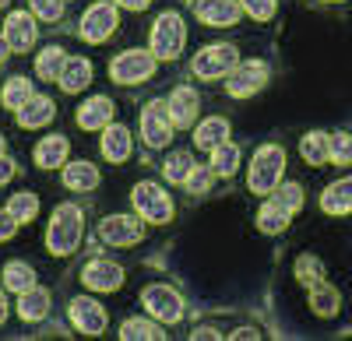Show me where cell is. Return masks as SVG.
<instances>
[{
  "instance_id": "obj_12",
  "label": "cell",
  "mask_w": 352,
  "mask_h": 341,
  "mask_svg": "<svg viewBox=\"0 0 352 341\" xmlns=\"http://www.w3.org/2000/svg\"><path fill=\"white\" fill-rule=\"evenodd\" d=\"M4 39L14 53H28L36 46L39 32H36V18L28 11H11L8 14V25H4Z\"/></svg>"
},
{
  "instance_id": "obj_5",
  "label": "cell",
  "mask_w": 352,
  "mask_h": 341,
  "mask_svg": "<svg viewBox=\"0 0 352 341\" xmlns=\"http://www.w3.org/2000/svg\"><path fill=\"white\" fill-rule=\"evenodd\" d=\"M240 64V56H236V46H226V43H215V46H208V49H201L197 56H194V64H190V71L197 74V78H204V81H219V78H226L232 67Z\"/></svg>"
},
{
  "instance_id": "obj_40",
  "label": "cell",
  "mask_w": 352,
  "mask_h": 341,
  "mask_svg": "<svg viewBox=\"0 0 352 341\" xmlns=\"http://www.w3.org/2000/svg\"><path fill=\"white\" fill-rule=\"evenodd\" d=\"M240 8H243L250 18H257V21H268V18L275 14V0H240Z\"/></svg>"
},
{
  "instance_id": "obj_21",
  "label": "cell",
  "mask_w": 352,
  "mask_h": 341,
  "mask_svg": "<svg viewBox=\"0 0 352 341\" xmlns=\"http://www.w3.org/2000/svg\"><path fill=\"white\" fill-rule=\"evenodd\" d=\"M320 208L328 215H349L352 211V176L331 183L324 193H320Z\"/></svg>"
},
{
  "instance_id": "obj_38",
  "label": "cell",
  "mask_w": 352,
  "mask_h": 341,
  "mask_svg": "<svg viewBox=\"0 0 352 341\" xmlns=\"http://www.w3.org/2000/svg\"><path fill=\"white\" fill-rule=\"evenodd\" d=\"M296 274H300L303 285H314V281L324 278V264H320L317 257H300L296 261Z\"/></svg>"
},
{
  "instance_id": "obj_43",
  "label": "cell",
  "mask_w": 352,
  "mask_h": 341,
  "mask_svg": "<svg viewBox=\"0 0 352 341\" xmlns=\"http://www.w3.org/2000/svg\"><path fill=\"white\" fill-rule=\"evenodd\" d=\"M14 176V162L11 158H4V155H0V183H8Z\"/></svg>"
},
{
  "instance_id": "obj_27",
  "label": "cell",
  "mask_w": 352,
  "mask_h": 341,
  "mask_svg": "<svg viewBox=\"0 0 352 341\" xmlns=\"http://www.w3.org/2000/svg\"><path fill=\"white\" fill-rule=\"evenodd\" d=\"M240 169V148L229 145V141H222L219 148H212V173L215 176H232Z\"/></svg>"
},
{
  "instance_id": "obj_13",
  "label": "cell",
  "mask_w": 352,
  "mask_h": 341,
  "mask_svg": "<svg viewBox=\"0 0 352 341\" xmlns=\"http://www.w3.org/2000/svg\"><path fill=\"white\" fill-rule=\"evenodd\" d=\"M194 14L212 28H229V25L240 21L243 8H240V0H197Z\"/></svg>"
},
{
  "instance_id": "obj_41",
  "label": "cell",
  "mask_w": 352,
  "mask_h": 341,
  "mask_svg": "<svg viewBox=\"0 0 352 341\" xmlns=\"http://www.w3.org/2000/svg\"><path fill=\"white\" fill-rule=\"evenodd\" d=\"M32 11L43 21H56V18L64 14V4H60V0H32Z\"/></svg>"
},
{
  "instance_id": "obj_23",
  "label": "cell",
  "mask_w": 352,
  "mask_h": 341,
  "mask_svg": "<svg viewBox=\"0 0 352 341\" xmlns=\"http://www.w3.org/2000/svg\"><path fill=\"white\" fill-rule=\"evenodd\" d=\"M50 120H53V102H50L46 95H32V99L18 109V124L28 127V130L43 127V124H50Z\"/></svg>"
},
{
  "instance_id": "obj_34",
  "label": "cell",
  "mask_w": 352,
  "mask_h": 341,
  "mask_svg": "<svg viewBox=\"0 0 352 341\" xmlns=\"http://www.w3.org/2000/svg\"><path fill=\"white\" fill-rule=\"evenodd\" d=\"M120 338H124V341H162L166 334H162V327L152 324V320H127V324L120 327Z\"/></svg>"
},
{
  "instance_id": "obj_26",
  "label": "cell",
  "mask_w": 352,
  "mask_h": 341,
  "mask_svg": "<svg viewBox=\"0 0 352 341\" xmlns=\"http://www.w3.org/2000/svg\"><path fill=\"white\" fill-rule=\"evenodd\" d=\"M307 289H310V306H314V314H320V317H331V314H338L342 296L328 285L324 278L314 281V285H307Z\"/></svg>"
},
{
  "instance_id": "obj_48",
  "label": "cell",
  "mask_w": 352,
  "mask_h": 341,
  "mask_svg": "<svg viewBox=\"0 0 352 341\" xmlns=\"http://www.w3.org/2000/svg\"><path fill=\"white\" fill-rule=\"evenodd\" d=\"M8 49H11V46H8V39L0 36V64H4V56H8Z\"/></svg>"
},
{
  "instance_id": "obj_30",
  "label": "cell",
  "mask_w": 352,
  "mask_h": 341,
  "mask_svg": "<svg viewBox=\"0 0 352 341\" xmlns=\"http://www.w3.org/2000/svg\"><path fill=\"white\" fill-rule=\"evenodd\" d=\"M64 49L60 46H46L43 53H39V60H36V74L43 78V81H56L60 78V67H64Z\"/></svg>"
},
{
  "instance_id": "obj_45",
  "label": "cell",
  "mask_w": 352,
  "mask_h": 341,
  "mask_svg": "<svg viewBox=\"0 0 352 341\" xmlns=\"http://www.w3.org/2000/svg\"><path fill=\"white\" fill-rule=\"evenodd\" d=\"M197 338H201V341H208V338H222V334H219L215 327H197V331H194V341H197Z\"/></svg>"
},
{
  "instance_id": "obj_20",
  "label": "cell",
  "mask_w": 352,
  "mask_h": 341,
  "mask_svg": "<svg viewBox=\"0 0 352 341\" xmlns=\"http://www.w3.org/2000/svg\"><path fill=\"white\" fill-rule=\"evenodd\" d=\"M67 152H71L67 137H60V134H50V137H43L39 145H36L32 158H36V165H39V169H56V165H64Z\"/></svg>"
},
{
  "instance_id": "obj_50",
  "label": "cell",
  "mask_w": 352,
  "mask_h": 341,
  "mask_svg": "<svg viewBox=\"0 0 352 341\" xmlns=\"http://www.w3.org/2000/svg\"><path fill=\"white\" fill-rule=\"evenodd\" d=\"M8 4H11V0H0V8H8Z\"/></svg>"
},
{
  "instance_id": "obj_10",
  "label": "cell",
  "mask_w": 352,
  "mask_h": 341,
  "mask_svg": "<svg viewBox=\"0 0 352 341\" xmlns=\"http://www.w3.org/2000/svg\"><path fill=\"white\" fill-rule=\"evenodd\" d=\"M141 137H144V145L148 148H162L166 141L173 137V120H169V109L166 102H148L141 113Z\"/></svg>"
},
{
  "instance_id": "obj_7",
  "label": "cell",
  "mask_w": 352,
  "mask_h": 341,
  "mask_svg": "<svg viewBox=\"0 0 352 341\" xmlns=\"http://www.w3.org/2000/svg\"><path fill=\"white\" fill-rule=\"evenodd\" d=\"M116 21H120L116 4L113 0H99V4H92L81 18V39L85 43H106L116 32Z\"/></svg>"
},
{
  "instance_id": "obj_28",
  "label": "cell",
  "mask_w": 352,
  "mask_h": 341,
  "mask_svg": "<svg viewBox=\"0 0 352 341\" xmlns=\"http://www.w3.org/2000/svg\"><path fill=\"white\" fill-rule=\"evenodd\" d=\"M289 225V211L282 208V204H275V201H264L261 204V215H257V229L261 233H268V236H275V233H282Z\"/></svg>"
},
{
  "instance_id": "obj_18",
  "label": "cell",
  "mask_w": 352,
  "mask_h": 341,
  "mask_svg": "<svg viewBox=\"0 0 352 341\" xmlns=\"http://www.w3.org/2000/svg\"><path fill=\"white\" fill-rule=\"evenodd\" d=\"M106 124H113V102H109L106 95L88 99V102L78 109V127H85V130H102Z\"/></svg>"
},
{
  "instance_id": "obj_25",
  "label": "cell",
  "mask_w": 352,
  "mask_h": 341,
  "mask_svg": "<svg viewBox=\"0 0 352 341\" xmlns=\"http://www.w3.org/2000/svg\"><path fill=\"white\" fill-rule=\"evenodd\" d=\"M18 314H21V320H43L50 314V292L36 289V285L25 289L21 299H18Z\"/></svg>"
},
{
  "instance_id": "obj_42",
  "label": "cell",
  "mask_w": 352,
  "mask_h": 341,
  "mask_svg": "<svg viewBox=\"0 0 352 341\" xmlns=\"http://www.w3.org/2000/svg\"><path fill=\"white\" fill-rule=\"evenodd\" d=\"M18 233V218L4 208V211H0V243H4V239H11Z\"/></svg>"
},
{
  "instance_id": "obj_4",
  "label": "cell",
  "mask_w": 352,
  "mask_h": 341,
  "mask_svg": "<svg viewBox=\"0 0 352 341\" xmlns=\"http://www.w3.org/2000/svg\"><path fill=\"white\" fill-rule=\"evenodd\" d=\"M131 201H134V208H138V215H141L144 222H152V225L173 222V197H169L159 183H152V180L138 183L134 193H131Z\"/></svg>"
},
{
  "instance_id": "obj_35",
  "label": "cell",
  "mask_w": 352,
  "mask_h": 341,
  "mask_svg": "<svg viewBox=\"0 0 352 341\" xmlns=\"http://www.w3.org/2000/svg\"><path fill=\"white\" fill-rule=\"evenodd\" d=\"M32 95H36V92H32V81H28V78H11V81L4 84V106L14 109V113H18L28 99H32Z\"/></svg>"
},
{
  "instance_id": "obj_29",
  "label": "cell",
  "mask_w": 352,
  "mask_h": 341,
  "mask_svg": "<svg viewBox=\"0 0 352 341\" xmlns=\"http://www.w3.org/2000/svg\"><path fill=\"white\" fill-rule=\"evenodd\" d=\"M4 285L11 289V292H25V289H32L36 285V271L28 268L25 261H11L8 268H4Z\"/></svg>"
},
{
  "instance_id": "obj_37",
  "label": "cell",
  "mask_w": 352,
  "mask_h": 341,
  "mask_svg": "<svg viewBox=\"0 0 352 341\" xmlns=\"http://www.w3.org/2000/svg\"><path fill=\"white\" fill-rule=\"evenodd\" d=\"M328 158L338 162V165H349V162H352V137H349V134L328 137Z\"/></svg>"
},
{
  "instance_id": "obj_11",
  "label": "cell",
  "mask_w": 352,
  "mask_h": 341,
  "mask_svg": "<svg viewBox=\"0 0 352 341\" xmlns=\"http://www.w3.org/2000/svg\"><path fill=\"white\" fill-rule=\"evenodd\" d=\"M99 236H102V243H109V246H134V243H141L144 229H141V222L131 218V215H109V218L99 225Z\"/></svg>"
},
{
  "instance_id": "obj_15",
  "label": "cell",
  "mask_w": 352,
  "mask_h": 341,
  "mask_svg": "<svg viewBox=\"0 0 352 341\" xmlns=\"http://www.w3.org/2000/svg\"><path fill=\"white\" fill-rule=\"evenodd\" d=\"M71 324L81 331V334H102L106 331V309L96 303V299H74L71 303Z\"/></svg>"
},
{
  "instance_id": "obj_49",
  "label": "cell",
  "mask_w": 352,
  "mask_h": 341,
  "mask_svg": "<svg viewBox=\"0 0 352 341\" xmlns=\"http://www.w3.org/2000/svg\"><path fill=\"white\" fill-rule=\"evenodd\" d=\"M0 155H4V137H0Z\"/></svg>"
},
{
  "instance_id": "obj_16",
  "label": "cell",
  "mask_w": 352,
  "mask_h": 341,
  "mask_svg": "<svg viewBox=\"0 0 352 341\" xmlns=\"http://www.w3.org/2000/svg\"><path fill=\"white\" fill-rule=\"evenodd\" d=\"M197 106H201V99H197V92L190 89V84H180V89L169 95V102H166L169 120H173L176 127H190V124L197 120Z\"/></svg>"
},
{
  "instance_id": "obj_36",
  "label": "cell",
  "mask_w": 352,
  "mask_h": 341,
  "mask_svg": "<svg viewBox=\"0 0 352 341\" xmlns=\"http://www.w3.org/2000/svg\"><path fill=\"white\" fill-rule=\"evenodd\" d=\"M272 193H275L272 201H275V204H282L289 215L303 208V187H300V183H285V187H275Z\"/></svg>"
},
{
  "instance_id": "obj_19",
  "label": "cell",
  "mask_w": 352,
  "mask_h": 341,
  "mask_svg": "<svg viewBox=\"0 0 352 341\" xmlns=\"http://www.w3.org/2000/svg\"><path fill=\"white\" fill-rule=\"evenodd\" d=\"M102 155L109 162H127L131 158V130L120 124H106L102 127Z\"/></svg>"
},
{
  "instance_id": "obj_47",
  "label": "cell",
  "mask_w": 352,
  "mask_h": 341,
  "mask_svg": "<svg viewBox=\"0 0 352 341\" xmlns=\"http://www.w3.org/2000/svg\"><path fill=\"white\" fill-rule=\"evenodd\" d=\"M8 320V299H4V292H0V324Z\"/></svg>"
},
{
  "instance_id": "obj_31",
  "label": "cell",
  "mask_w": 352,
  "mask_h": 341,
  "mask_svg": "<svg viewBox=\"0 0 352 341\" xmlns=\"http://www.w3.org/2000/svg\"><path fill=\"white\" fill-rule=\"evenodd\" d=\"M194 165H197V162H194L190 152H173V155L162 162V176H166L169 183H184V180L190 176Z\"/></svg>"
},
{
  "instance_id": "obj_22",
  "label": "cell",
  "mask_w": 352,
  "mask_h": 341,
  "mask_svg": "<svg viewBox=\"0 0 352 341\" xmlns=\"http://www.w3.org/2000/svg\"><path fill=\"white\" fill-rule=\"evenodd\" d=\"M64 187L67 190H78V193H88L99 187V169L92 162H71L64 169Z\"/></svg>"
},
{
  "instance_id": "obj_2",
  "label": "cell",
  "mask_w": 352,
  "mask_h": 341,
  "mask_svg": "<svg viewBox=\"0 0 352 341\" xmlns=\"http://www.w3.org/2000/svg\"><path fill=\"white\" fill-rule=\"evenodd\" d=\"M282 173H285V152L278 145H264V148L254 152L250 173H247V187L254 193H272L282 183Z\"/></svg>"
},
{
  "instance_id": "obj_32",
  "label": "cell",
  "mask_w": 352,
  "mask_h": 341,
  "mask_svg": "<svg viewBox=\"0 0 352 341\" xmlns=\"http://www.w3.org/2000/svg\"><path fill=\"white\" fill-rule=\"evenodd\" d=\"M300 152H303V158H307L310 165H324V162H328V134H320V130L307 134V137L300 141Z\"/></svg>"
},
{
  "instance_id": "obj_46",
  "label": "cell",
  "mask_w": 352,
  "mask_h": 341,
  "mask_svg": "<svg viewBox=\"0 0 352 341\" xmlns=\"http://www.w3.org/2000/svg\"><path fill=\"white\" fill-rule=\"evenodd\" d=\"M229 338H261V334H257V327H240L236 334H229Z\"/></svg>"
},
{
  "instance_id": "obj_44",
  "label": "cell",
  "mask_w": 352,
  "mask_h": 341,
  "mask_svg": "<svg viewBox=\"0 0 352 341\" xmlns=\"http://www.w3.org/2000/svg\"><path fill=\"white\" fill-rule=\"evenodd\" d=\"M113 4H120V8H127V11H144L152 0H113Z\"/></svg>"
},
{
  "instance_id": "obj_6",
  "label": "cell",
  "mask_w": 352,
  "mask_h": 341,
  "mask_svg": "<svg viewBox=\"0 0 352 341\" xmlns=\"http://www.w3.org/2000/svg\"><path fill=\"white\" fill-rule=\"evenodd\" d=\"M152 74H155V53H144V49H127L109 64V78L120 84H141Z\"/></svg>"
},
{
  "instance_id": "obj_33",
  "label": "cell",
  "mask_w": 352,
  "mask_h": 341,
  "mask_svg": "<svg viewBox=\"0 0 352 341\" xmlns=\"http://www.w3.org/2000/svg\"><path fill=\"white\" fill-rule=\"evenodd\" d=\"M8 211L18 218V225L32 222V218L39 215V197H36V193H28V190H21V193H14L11 201H8Z\"/></svg>"
},
{
  "instance_id": "obj_17",
  "label": "cell",
  "mask_w": 352,
  "mask_h": 341,
  "mask_svg": "<svg viewBox=\"0 0 352 341\" xmlns=\"http://www.w3.org/2000/svg\"><path fill=\"white\" fill-rule=\"evenodd\" d=\"M56 81H60L64 92L74 95V92H81V89H88V84H92V64H88L85 56H67Z\"/></svg>"
},
{
  "instance_id": "obj_24",
  "label": "cell",
  "mask_w": 352,
  "mask_h": 341,
  "mask_svg": "<svg viewBox=\"0 0 352 341\" xmlns=\"http://www.w3.org/2000/svg\"><path fill=\"white\" fill-rule=\"evenodd\" d=\"M226 137H229V124H226L222 117H208V120H201V124H197V130H194L197 148H204V152L219 148Z\"/></svg>"
},
{
  "instance_id": "obj_3",
  "label": "cell",
  "mask_w": 352,
  "mask_h": 341,
  "mask_svg": "<svg viewBox=\"0 0 352 341\" xmlns=\"http://www.w3.org/2000/svg\"><path fill=\"white\" fill-rule=\"evenodd\" d=\"M187 43V28H184V18L176 11H166L159 14L155 28H152V53L155 60H176Z\"/></svg>"
},
{
  "instance_id": "obj_1",
  "label": "cell",
  "mask_w": 352,
  "mask_h": 341,
  "mask_svg": "<svg viewBox=\"0 0 352 341\" xmlns=\"http://www.w3.org/2000/svg\"><path fill=\"white\" fill-rule=\"evenodd\" d=\"M81 233H85V222H81V208L78 204H60L53 211V222H50V233H46V243H50V253H67L78 250L81 243Z\"/></svg>"
},
{
  "instance_id": "obj_8",
  "label": "cell",
  "mask_w": 352,
  "mask_h": 341,
  "mask_svg": "<svg viewBox=\"0 0 352 341\" xmlns=\"http://www.w3.org/2000/svg\"><path fill=\"white\" fill-rule=\"evenodd\" d=\"M226 78H229L226 92L232 99H247V95L264 89V81H268V64H264V60H247V64H236Z\"/></svg>"
},
{
  "instance_id": "obj_39",
  "label": "cell",
  "mask_w": 352,
  "mask_h": 341,
  "mask_svg": "<svg viewBox=\"0 0 352 341\" xmlns=\"http://www.w3.org/2000/svg\"><path fill=\"white\" fill-rule=\"evenodd\" d=\"M212 176H215L212 169H201V165H194V169H190V176L184 180V187H187L190 193H204V190H208V183H212Z\"/></svg>"
},
{
  "instance_id": "obj_14",
  "label": "cell",
  "mask_w": 352,
  "mask_h": 341,
  "mask_svg": "<svg viewBox=\"0 0 352 341\" xmlns=\"http://www.w3.org/2000/svg\"><path fill=\"white\" fill-rule=\"evenodd\" d=\"M81 281L88 289H96V292H113V289H120L124 285V268H116L113 261H88L85 271H81Z\"/></svg>"
},
{
  "instance_id": "obj_9",
  "label": "cell",
  "mask_w": 352,
  "mask_h": 341,
  "mask_svg": "<svg viewBox=\"0 0 352 341\" xmlns=\"http://www.w3.org/2000/svg\"><path fill=\"white\" fill-rule=\"evenodd\" d=\"M141 303H144V309L155 317V320H162V324H176L184 317V299L176 296L169 285H148L141 292Z\"/></svg>"
}]
</instances>
